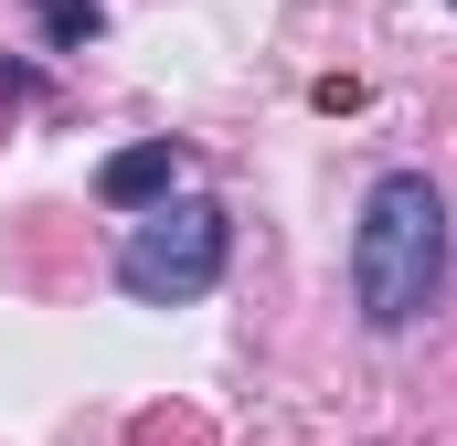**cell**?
Segmentation results:
<instances>
[{"mask_svg":"<svg viewBox=\"0 0 457 446\" xmlns=\"http://www.w3.org/2000/svg\"><path fill=\"white\" fill-rule=\"evenodd\" d=\"M234 255V213L224 202H149L117 244V287L149 298V309H181V298H213Z\"/></svg>","mask_w":457,"mask_h":446,"instance_id":"7a4b0ae2","label":"cell"},{"mask_svg":"<svg viewBox=\"0 0 457 446\" xmlns=\"http://www.w3.org/2000/svg\"><path fill=\"white\" fill-rule=\"evenodd\" d=\"M447 298V202L426 170H383L351 223V309L372 330H415Z\"/></svg>","mask_w":457,"mask_h":446,"instance_id":"6da1fadb","label":"cell"},{"mask_svg":"<svg viewBox=\"0 0 457 446\" xmlns=\"http://www.w3.org/2000/svg\"><path fill=\"white\" fill-rule=\"evenodd\" d=\"M170 181H181V149L149 138V149H117L107 170H96V202L107 213H149V202H170Z\"/></svg>","mask_w":457,"mask_h":446,"instance_id":"3957f363","label":"cell"},{"mask_svg":"<svg viewBox=\"0 0 457 446\" xmlns=\"http://www.w3.org/2000/svg\"><path fill=\"white\" fill-rule=\"evenodd\" d=\"M43 32H54V43H96L107 11H96V0H43Z\"/></svg>","mask_w":457,"mask_h":446,"instance_id":"277c9868","label":"cell"}]
</instances>
